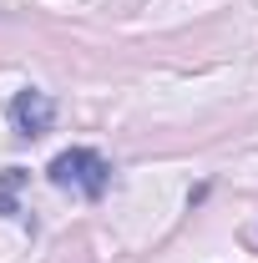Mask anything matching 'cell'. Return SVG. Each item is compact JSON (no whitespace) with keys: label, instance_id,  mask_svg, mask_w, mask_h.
Instances as JSON below:
<instances>
[{"label":"cell","instance_id":"1","mask_svg":"<svg viewBox=\"0 0 258 263\" xmlns=\"http://www.w3.org/2000/svg\"><path fill=\"white\" fill-rule=\"evenodd\" d=\"M46 177H51L56 187H76L81 197H101L106 182H112V167H106V157L91 152V147H71L61 157H51Z\"/></svg>","mask_w":258,"mask_h":263},{"label":"cell","instance_id":"2","mask_svg":"<svg viewBox=\"0 0 258 263\" xmlns=\"http://www.w3.org/2000/svg\"><path fill=\"white\" fill-rule=\"evenodd\" d=\"M10 122H15L21 137H46L51 122H56V101L46 97V91H35V86H26V91H15V101H10Z\"/></svg>","mask_w":258,"mask_h":263},{"label":"cell","instance_id":"3","mask_svg":"<svg viewBox=\"0 0 258 263\" xmlns=\"http://www.w3.org/2000/svg\"><path fill=\"white\" fill-rule=\"evenodd\" d=\"M26 182V172L21 167H5V177H0V208L5 213H15V187Z\"/></svg>","mask_w":258,"mask_h":263}]
</instances>
